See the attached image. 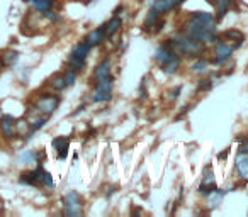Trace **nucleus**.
<instances>
[{
    "instance_id": "7c9ffc66",
    "label": "nucleus",
    "mask_w": 248,
    "mask_h": 217,
    "mask_svg": "<svg viewBox=\"0 0 248 217\" xmlns=\"http://www.w3.org/2000/svg\"><path fill=\"white\" fill-rule=\"evenodd\" d=\"M182 2H186V0H182Z\"/></svg>"
},
{
    "instance_id": "6e6552de",
    "label": "nucleus",
    "mask_w": 248,
    "mask_h": 217,
    "mask_svg": "<svg viewBox=\"0 0 248 217\" xmlns=\"http://www.w3.org/2000/svg\"><path fill=\"white\" fill-rule=\"evenodd\" d=\"M234 166H236V172L238 175L241 176V178L248 180V151H241L236 155V163H234Z\"/></svg>"
},
{
    "instance_id": "cd10ccee",
    "label": "nucleus",
    "mask_w": 248,
    "mask_h": 217,
    "mask_svg": "<svg viewBox=\"0 0 248 217\" xmlns=\"http://www.w3.org/2000/svg\"><path fill=\"white\" fill-rule=\"evenodd\" d=\"M182 92V87H177V88H173L172 92H170V97H172V99H177V97H179V93Z\"/></svg>"
},
{
    "instance_id": "423d86ee",
    "label": "nucleus",
    "mask_w": 248,
    "mask_h": 217,
    "mask_svg": "<svg viewBox=\"0 0 248 217\" xmlns=\"http://www.w3.org/2000/svg\"><path fill=\"white\" fill-rule=\"evenodd\" d=\"M233 49H234V46L228 44L226 41H219L216 44V49H214V55H216V59H214V63H216V65H221V63H224L231 56Z\"/></svg>"
},
{
    "instance_id": "ddd939ff",
    "label": "nucleus",
    "mask_w": 248,
    "mask_h": 217,
    "mask_svg": "<svg viewBox=\"0 0 248 217\" xmlns=\"http://www.w3.org/2000/svg\"><path fill=\"white\" fill-rule=\"evenodd\" d=\"M68 146H70V139L68 138H56L53 139V148L58 153V159H65L68 155Z\"/></svg>"
},
{
    "instance_id": "4be33fe9",
    "label": "nucleus",
    "mask_w": 248,
    "mask_h": 217,
    "mask_svg": "<svg viewBox=\"0 0 248 217\" xmlns=\"http://www.w3.org/2000/svg\"><path fill=\"white\" fill-rule=\"evenodd\" d=\"M216 183H201L199 187V193L201 195H213L216 192Z\"/></svg>"
},
{
    "instance_id": "b1692460",
    "label": "nucleus",
    "mask_w": 248,
    "mask_h": 217,
    "mask_svg": "<svg viewBox=\"0 0 248 217\" xmlns=\"http://www.w3.org/2000/svg\"><path fill=\"white\" fill-rule=\"evenodd\" d=\"M65 82H66V87H72L73 83H75V80H77V72L73 68H68L65 72Z\"/></svg>"
},
{
    "instance_id": "4468645a",
    "label": "nucleus",
    "mask_w": 248,
    "mask_h": 217,
    "mask_svg": "<svg viewBox=\"0 0 248 217\" xmlns=\"http://www.w3.org/2000/svg\"><path fill=\"white\" fill-rule=\"evenodd\" d=\"M190 19L207 26V28L216 29V26H214V17H213V14H209V12H194V14L190 15Z\"/></svg>"
},
{
    "instance_id": "2eb2a0df",
    "label": "nucleus",
    "mask_w": 248,
    "mask_h": 217,
    "mask_svg": "<svg viewBox=\"0 0 248 217\" xmlns=\"http://www.w3.org/2000/svg\"><path fill=\"white\" fill-rule=\"evenodd\" d=\"M19 182L22 183V185H38L39 183V170H32V172H26L21 175V178H19Z\"/></svg>"
},
{
    "instance_id": "f03ea898",
    "label": "nucleus",
    "mask_w": 248,
    "mask_h": 217,
    "mask_svg": "<svg viewBox=\"0 0 248 217\" xmlns=\"http://www.w3.org/2000/svg\"><path fill=\"white\" fill-rule=\"evenodd\" d=\"M89 53H90V46L87 44L85 41L78 43V44L73 46L72 55H70V58H68L70 68H73L75 72L83 70V66H85V59H87V56H89Z\"/></svg>"
},
{
    "instance_id": "bb28decb",
    "label": "nucleus",
    "mask_w": 248,
    "mask_h": 217,
    "mask_svg": "<svg viewBox=\"0 0 248 217\" xmlns=\"http://www.w3.org/2000/svg\"><path fill=\"white\" fill-rule=\"evenodd\" d=\"M211 80H201L199 82V90H209L211 88Z\"/></svg>"
},
{
    "instance_id": "aec40b11",
    "label": "nucleus",
    "mask_w": 248,
    "mask_h": 217,
    "mask_svg": "<svg viewBox=\"0 0 248 217\" xmlns=\"http://www.w3.org/2000/svg\"><path fill=\"white\" fill-rule=\"evenodd\" d=\"M49 85L53 87V88L56 90V92H62V90L66 88V82H65V76L63 75H56L51 78V82H49Z\"/></svg>"
},
{
    "instance_id": "f8f14e48",
    "label": "nucleus",
    "mask_w": 248,
    "mask_h": 217,
    "mask_svg": "<svg viewBox=\"0 0 248 217\" xmlns=\"http://www.w3.org/2000/svg\"><path fill=\"white\" fill-rule=\"evenodd\" d=\"M110 75V58H104L102 61L97 65L95 72H93V80L99 82V80L106 78V76Z\"/></svg>"
},
{
    "instance_id": "a878e982",
    "label": "nucleus",
    "mask_w": 248,
    "mask_h": 217,
    "mask_svg": "<svg viewBox=\"0 0 248 217\" xmlns=\"http://www.w3.org/2000/svg\"><path fill=\"white\" fill-rule=\"evenodd\" d=\"M223 38L228 39V38H233V39H243V34H241L240 31H236V29H230V31L223 32Z\"/></svg>"
},
{
    "instance_id": "5701e85b",
    "label": "nucleus",
    "mask_w": 248,
    "mask_h": 217,
    "mask_svg": "<svg viewBox=\"0 0 248 217\" xmlns=\"http://www.w3.org/2000/svg\"><path fill=\"white\" fill-rule=\"evenodd\" d=\"M207 66H209V61H207L206 58H199V59H196V61L192 63V70H194V72H204Z\"/></svg>"
},
{
    "instance_id": "6ab92c4d",
    "label": "nucleus",
    "mask_w": 248,
    "mask_h": 217,
    "mask_svg": "<svg viewBox=\"0 0 248 217\" xmlns=\"http://www.w3.org/2000/svg\"><path fill=\"white\" fill-rule=\"evenodd\" d=\"M179 66H180V58H179V56H175L173 59L167 61L165 65H162V68H163V72H165L167 75H173V73H177Z\"/></svg>"
},
{
    "instance_id": "a211bd4d",
    "label": "nucleus",
    "mask_w": 248,
    "mask_h": 217,
    "mask_svg": "<svg viewBox=\"0 0 248 217\" xmlns=\"http://www.w3.org/2000/svg\"><path fill=\"white\" fill-rule=\"evenodd\" d=\"M214 5H216L217 21H219V19H223L224 15H226L228 9H230V5H231V0H216V2H214Z\"/></svg>"
},
{
    "instance_id": "20e7f679",
    "label": "nucleus",
    "mask_w": 248,
    "mask_h": 217,
    "mask_svg": "<svg viewBox=\"0 0 248 217\" xmlns=\"http://www.w3.org/2000/svg\"><path fill=\"white\" fill-rule=\"evenodd\" d=\"M60 103V97L58 95H51V93H43L38 100H36V112L38 114H43V116H51L53 112L56 111V107Z\"/></svg>"
},
{
    "instance_id": "0eeeda50",
    "label": "nucleus",
    "mask_w": 248,
    "mask_h": 217,
    "mask_svg": "<svg viewBox=\"0 0 248 217\" xmlns=\"http://www.w3.org/2000/svg\"><path fill=\"white\" fill-rule=\"evenodd\" d=\"M175 56H177V53L170 48L169 43H165V44H160L158 48H156V51H155V59H156V63H158V65H165L167 61L173 59Z\"/></svg>"
},
{
    "instance_id": "dca6fc26",
    "label": "nucleus",
    "mask_w": 248,
    "mask_h": 217,
    "mask_svg": "<svg viewBox=\"0 0 248 217\" xmlns=\"http://www.w3.org/2000/svg\"><path fill=\"white\" fill-rule=\"evenodd\" d=\"M119 28H121V17L119 15H114L109 22L104 24V29H106V38L107 36H112L116 31H119Z\"/></svg>"
},
{
    "instance_id": "f3484780",
    "label": "nucleus",
    "mask_w": 248,
    "mask_h": 217,
    "mask_svg": "<svg viewBox=\"0 0 248 217\" xmlns=\"http://www.w3.org/2000/svg\"><path fill=\"white\" fill-rule=\"evenodd\" d=\"M24 2L32 4L36 11H39V12L51 11V7H53V0H24Z\"/></svg>"
},
{
    "instance_id": "9b49d317",
    "label": "nucleus",
    "mask_w": 248,
    "mask_h": 217,
    "mask_svg": "<svg viewBox=\"0 0 248 217\" xmlns=\"http://www.w3.org/2000/svg\"><path fill=\"white\" fill-rule=\"evenodd\" d=\"M0 129H2L4 136L12 138L16 134V119L12 116H4V117L0 119Z\"/></svg>"
},
{
    "instance_id": "c756f323",
    "label": "nucleus",
    "mask_w": 248,
    "mask_h": 217,
    "mask_svg": "<svg viewBox=\"0 0 248 217\" xmlns=\"http://www.w3.org/2000/svg\"><path fill=\"white\" fill-rule=\"evenodd\" d=\"M0 116H2V111H0Z\"/></svg>"
},
{
    "instance_id": "7ed1b4c3",
    "label": "nucleus",
    "mask_w": 248,
    "mask_h": 217,
    "mask_svg": "<svg viewBox=\"0 0 248 217\" xmlns=\"http://www.w3.org/2000/svg\"><path fill=\"white\" fill-rule=\"evenodd\" d=\"M112 85L114 78L112 76H106V78L95 82V88H93V102H107L112 99Z\"/></svg>"
},
{
    "instance_id": "c85d7f7f",
    "label": "nucleus",
    "mask_w": 248,
    "mask_h": 217,
    "mask_svg": "<svg viewBox=\"0 0 248 217\" xmlns=\"http://www.w3.org/2000/svg\"><path fill=\"white\" fill-rule=\"evenodd\" d=\"M228 153H230V151H228V149H226V151H224V153H219V155H217V159H224V158H226V156H228Z\"/></svg>"
},
{
    "instance_id": "393cba45",
    "label": "nucleus",
    "mask_w": 248,
    "mask_h": 217,
    "mask_svg": "<svg viewBox=\"0 0 248 217\" xmlns=\"http://www.w3.org/2000/svg\"><path fill=\"white\" fill-rule=\"evenodd\" d=\"M17 58H19V55L16 51H9V53H5L4 55V65H14L16 61H17Z\"/></svg>"
},
{
    "instance_id": "9d476101",
    "label": "nucleus",
    "mask_w": 248,
    "mask_h": 217,
    "mask_svg": "<svg viewBox=\"0 0 248 217\" xmlns=\"http://www.w3.org/2000/svg\"><path fill=\"white\" fill-rule=\"evenodd\" d=\"M179 4H182V0H155L152 4V9L160 12V14H163V12H169L172 9H175Z\"/></svg>"
},
{
    "instance_id": "39448f33",
    "label": "nucleus",
    "mask_w": 248,
    "mask_h": 217,
    "mask_svg": "<svg viewBox=\"0 0 248 217\" xmlns=\"http://www.w3.org/2000/svg\"><path fill=\"white\" fill-rule=\"evenodd\" d=\"M65 214L72 217L82 214V199L77 192H70L65 197Z\"/></svg>"
},
{
    "instance_id": "f257e3e1",
    "label": "nucleus",
    "mask_w": 248,
    "mask_h": 217,
    "mask_svg": "<svg viewBox=\"0 0 248 217\" xmlns=\"http://www.w3.org/2000/svg\"><path fill=\"white\" fill-rule=\"evenodd\" d=\"M169 44L175 53H184L186 56H196L204 49L202 43L189 34H177L175 38L169 39Z\"/></svg>"
},
{
    "instance_id": "412c9836",
    "label": "nucleus",
    "mask_w": 248,
    "mask_h": 217,
    "mask_svg": "<svg viewBox=\"0 0 248 217\" xmlns=\"http://www.w3.org/2000/svg\"><path fill=\"white\" fill-rule=\"evenodd\" d=\"M38 158H39L38 153L31 151V149H26V151H24V153H21V156H19V161H21V163H26V165H28V163H34Z\"/></svg>"
},
{
    "instance_id": "1a4fd4ad",
    "label": "nucleus",
    "mask_w": 248,
    "mask_h": 217,
    "mask_svg": "<svg viewBox=\"0 0 248 217\" xmlns=\"http://www.w3.org/2000/svg\"><path fill=\"white\" fill-rule=\"evenodd\" d=\"M104 39H106V29H104V26H102V28H97V29H93V31H90L85 38V43L90 48H93V46H99Z\"/></svg>"
}]
</instances>
